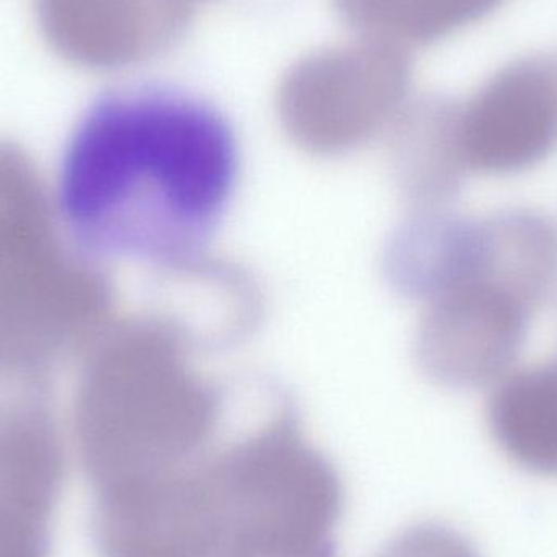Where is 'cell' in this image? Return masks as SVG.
<instances>
[{
    "mask_svg": "<svg viewBox=\"0 0 557 557\" xmlns=\"http://www.w3.org/2000/svg\"><path fill=\"white\" fill-rule=\"evenodd\" d=\"M237 182V139L215 108L169 88H124L75 126L59 212L85 257L165 271L206 257Z\"/></svg>",
    "mask_w": 557,
    "mask_h": 557,
    "instance_id": "cell-1",
    "label": "cell"
},
{
    "mask_svg": "<svg viewBox=\"0 0 557 557\" xmlns=\"http://www.w3.org/2000/svg\"><path fill=\"white\" fill-rule=\"evenodd\" d=\"M195 347L165 318L110 324L78 393L85 457L101 491L202 463L222 393L191 363Z\"/></svg>",
    "mask_w": 557,
    "mask_h": 557,
    "instance_id": "cell-2",
    "label": "cell"
},
{
    "mask_svg": "<svg viewBox=\"0 0 557 557\" xmlns=\"http://www.w3.org/2000/svg\"><path fill=\"white\" fill-rule=\"evenodd\" d=\"M104 557H218L222 520L209 461L101 491Z\"/></svg>",
    "mask_w": 557,
    "mask_h": 557,
    "instance_id": "cell-6",
    "label": "cell"
},
{
    "mask_svg": "<svg viewBox=\"0 0 557 557\" xmlns=\"http://www.w3.org/2000/svg\"><path fill=\"white\" fill-rule=\"evenodd\" d=\"M504 0H336L366 38L405 49L431 45L484 18Z\"/></svg>",
    "mask_w": 557,
    "mask_h": 557,
    "instance_id": "cell-13",
    "label": "cell"
},
{
    "mask_svg": "<svg viewBox=\"0 0 557 557\" xmlns=\"http://www.w3.org/2000/svg\"><path fill=\"white\" fill-rule=\"evenodd\" d=\"M409 81L406 49L367 38L298 62L282 82L278 113L305 149L346 152L398 116Z\"/></svg>",
    "mask_w": 557,
    "mask_h": 557,
    "instance_id": "cell-4",
    "label": "cell"
},
{
    "mask_svg": "<svg viewBox=\"0 0 557 557\" xmlns=\"http://www.w3.org/2000/svg\"><path fill=\"white\" fill-rule=\"evenodd\" d=\"M458 107L460 101L451 98H434L409 121L398 173L421 209L445 208L454 201L470 172L458 133Z\"/></svg>",
    "mask_w": 557,
    "mask_h": 557,
    "instance_id": "cell-11",
    "label": "cell"
},
{
    "mask_svg": "<svg viewBox=\"0 0 557 557\" xmlns=\"http://www.w3.org/2000/svg\"><path fill=\"white\" fill-rule=\"evenodd\" d=\"M487 425L523 470L557 476V359L499 380L487 403Z\"/></svg>",
    "mask_w": 557,
    "mask_h": 557,
    "instance_id": "cell-10",
    "label": "cell"
},
{
    "mask_svg": "<svg viewBox=\"0 0 557 557\" xmlns=\"http://www.w3.org/2000/svg\"><path fill=\"white\" fill-rule=\"evenodd\" d=\"M379 557H480L467 536L442 523H419L399 533Z\"/></svg>",
    "mask_w": 557,
    "mask_h": 557,
    "instance_id": "cell-14",
    "label": "cell"
},
{
    "mask_svg": "<svg viewBox=\"0 0 557 557\" xmlns=\"http://www.w3.org/2000/svg\"><path fill=\"white\" fill-rule=\"evenodd\" d=\"M532 307L503 285L476 281L428 304L419 366L441 385L476 389L503 380L519 359Z\"/></svg>",
    "mask_w": 557,
    "mask_h": 557,
    "instance_id": "cell-5",
    "label": "cell"
},
{
    "mask_svg": "<svg viewBox=\"0 0 557 557\" xmlns=\"http://www.w3.org/2000/svg\"><path fill=\"white\" fill-rule=\"evenodd\" d=\"M39 29L64 61L116 71L165 51L202 0H33Z\"/></svg>",
    "mask_w": 557,
    "mask_h": 557,
    "instance_id": "cell-8",
    "label": "cell"
},
{
    "mask_svg": "<svg viewBox=\"0 0 557 557\" xmlns=\"http://www.w3.org/2000/svg\"><path fill=\"white\" fill-rule=\"evenodd\" d=\"M221 507L218 557H334L339 474L292 412L209 460Z\"/></svg>",
    "mask_w": 557,
    "mask_h": 557,
    "instance_id": "cell-3",
    "label": "cell"
},
{
    "mask_svg": "<svg viewBox=\"0 0 557 557\" xmlns=\"http://www.w3.org/2000/svg\"><path fill=\"white\" fill-rule=\"evenodd\" d=\"M490 264L487 218H468L445 208L421 209L396 234L386 257L388 277L396 290L425 305L483 281Z\"/></svg>",
    "mask_w": 557,
    "mask_h": 557,
    "instance_id": "cell-9",
    "label": "cell"
},
{
    "mask_svg": "<svg viewBox=\"0 0 557 557\" xmlns=\"http://www.w3.org/2000/svg\"><path fill=\"white\" fill-rule=\"evenodd\" d=\"M468 169L490 175L525 172L557 149V59L535 54L494 72L458 107Z\"/></svg>",
    "mask_w": 557,
    "mask_h": 557,
    "instance_id": "cell-7",
    "label": "cell"
},
{
    "mask_svg": "<svg viewBox=\"0 0 557 557\" xmlns=\"http://www.w3.org/2000/svg\"><path fill=\"white\" fill-rule=\"evenodd\" d=\"M491 264L484 281L496 282L533 310L557 292V225L530 209L487 215Z\"/></svg>",
    "mask_w": 557,
    "mask_h": 557,
    "instance_id": "cell-12",
    "label": "cell"
}]
</instances>
